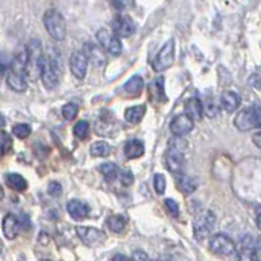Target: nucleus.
Instances as JSON below:
<instances>
[{"instance_id":"nucleus-49","label":"nucleus","mask_w":261,"mask_h":261,"mask_svg":"<svg viewBox=\"0 0 261 261\" xmlns=\"http://www.w3.org/2000/svg\"><path fill=\"white\" fill-rule=\"evenodd\" d=\"M0 255H2V245H0Z\"/></svg>"},{"instance_id":"nucleus-39","label":"nucleus","mask_w":261,"mask_h":261,"mask_svg":"<svg viewBox=\"0 0 261 261\" xmlns=\"http://www.w3.org/2000/svg\"><path fill=\"white\" fill-rule=\"evenodd\" d=\"M48 193H49L51 196L57 198V196H60V194H62V186H60L59 183L52 181V183H49V186H48Z\"/></svg>"},{"instance_id":"nucleus-16","label":"nucleus","mask_w":261,"mask_h":261,"mask_svg":"<svg viewBox=\"0 0 261 261\" xmlns=\"http://www.w3.org/2000/svg\"><path fill=\"white\" fill-rule=\"evenodd\" d=\"M142 88H144V79L141 75H133L124 85H122V93L129 98H136L141 95Z\"/></svg>"},{"instance_id":"nucleus-40","label":"nucleus","mask_w":261,"mask_h":261,"mask_svg":"<svg viewBox=\"0 0 261 261\" xmlns=\"http://www.w3.org/2000/svg\"><path fill=\"white\" fill-rule=\"evenodd\" d=\"M204 110H206V114L207 116H211V118H214V116H217V110H216V105H214L212 102H209L206 106H204Z\"/></svg>"},{"instance_id":"nucleus-46","label":"nucleus","mask_w":261,"mask_h":261,"mask_svg":"<svg viewBox=\"0 0 261 261\" xmlns=\"http://www.w3.org/2000/svg\"><path fill=\"white\" fill-rule=\"evenodd\" d=\"M4 126H5V118L0 114V127H4Z\"/></svg>"},{"instance_id":"nucleus-18","label":"nucleus","mask_w":261,"mask_h":261,"mask_svg":"<svg viewBox=\"0 0 261 261\" xmlns=\"http://www.w3.org/2000/svg\"><path fill=\"white\" fill-rule=\"evenodd\" d=\"M7 85H9L13 91H17V93H23V91H26L28 83H26L25 74L12 71L9 75H7Z\"/></svg>"},{"instance_id":"nucleus-47","label":"nucleus","mask_w":261,"mask_h":261,"mask_svg":"<svg viewBox=\"0 0 261 261\" xmlns=\"http://www.w3.org/2000/svg\"><path fill=\"white\" fill-rule=\"evenodd\" d=\"M113 259H127V256H122V255H114Z\"/></svg>"},{"instance_id":"nucleus-5","label":"nucleus","mask_w":261,"mask_h":261,"mask_svg":"<svg viewBox=\"0 0 261 261\" xmlns=\"http://www.w3.org/2000/svg\"><path fill=\"white\" fill-rule=\"evenodd\" d=\"M209 248L212 253H216L219 256H230L234 255L237 250L235 242L225 234H216L209 242Z\"/></svg>"},{"instance_id":"nucleus-8","label":"nucleus","mask_w":261,"mask_h":261,"mask_svg":"<svg viewBox=\"0 0 261 261\" xmlns=\"http://www.w3.org/2000/svg\"><path fill=\"white\" fill-rule=\"evenodd\" d=\"M77 234H79L80 240L87 247H98L105 242V232L98 230L95 227H77Z\"/></svg>"},{"instance_id":"nucleus-3","label":"nucleus","mask_w":261,"mask_h":261,"mask_svg":"<svg viewBox=\"0 0 261 261\" xmlns=\"http://www.w3.org/2000/svg\"><path fill=\"white\" fill-rule=\"evenodd\" d=\"M234 126L239 130H242V133H248V130L261 127V111L256 106L240 110L234 119Z\"/></svg>"},{"instance_id":"nucleus-30","label":"nucleus","mask_w":261,"mask_h":261,"mask_svg":"<svg viewBox=\"0 0 261 261\" xmlns=\"http://www.w3.org/2000/svg\"><path fill=\"white\" fill-rule=\"evenodd\" d=\"M106 51H108L110 54H113V56H119V54H121L122 44H121V41H119V36H116V35H113V36H111V40H110L108 46H106Z\"/></svg>"},{"instance_id":"nucleus-6","label":"nucleus","mask_w":261,"mask_h":261,"mask_svg":"<svg viewBox=\"0 0 261 261\" xmlns=\"http://www.w3.org/2000/svg\"><path fill=\"white\" fill-rule=\"evenodd\" d=\"M26 51H28V66H26V71L35 75V74H40L41 72V66H43V48H41V43L40 40H31L26 46Z\"/></svg>"},{"instance_id":"nucleus-34","label":"nucleus","mask_w":261,"mask_h":261,"mask_svg":"<svg viewBox=\"0 0 261 261\" xmlns=\"http://www.w3.org/2000/svg\"><path fill=\"white\" fill-rule=\"evenodd\" d=\"M153 188H155V191L158 194H164L165 193V188H167V180L164 175L157 173L155 176H153Z\"/></svg>"},{"instance_id":"nucleus-11","label":"nucleus","mask_w":261,"mask_h":261,"mask_svg":"<svg viewBox=\"0 0 261 261\" xmlns=\"http://www.w3.org/2000/svg\"><path fill=\"white\" fill-rule=\"evenodd\" d=\"M194 127V121L191 119L188 114H178V116H175L173 121L170 122V130L173 136H181L185 137L186 134H189L191 130Z\"/></svg>"},{"instance_id":"nucleus-17","label":"nucleus","mask_w":261,"mask_h":261,"mask_svg":"<svg viewBox=\"0 0 261 261\" xmlns=\"http://www.w3.org/2000/svg\"><path fill=\"white\" fill-rule=\"evenodd\" d=\"M2 230H4V235L7 237L9 240L17 239V235L20 232V222L18 219L13 216V214H7L2 220Z\"/></svg>"},{"instance_id":"nucleus-12","label":"nucleus","mask_w":261,"mask_h":261,"mask_svg":"<svg viewBox=\"0 0 261 261\" xmlns=\"http://www.w3.org/2000/svg\"><path fill=\"white\" fill-rule=\"evenodd\" d=\"M87 67H88V59L83 51H77L71 56V71L75 79H85L87 75Z\"/></svg>"},{"instance_id":"nucleus-29","label":"nucleus","mask_w":261,"mask_h":261,"mask_svg":"<svg viewBox=\"0 0 261 261\" xmlns=\"http://www.w3.org/2000/svg\"><path fill=\"white\" fill-rule=\"evenodd\" d=\"M110 152H111V147H110L108 142L98 141V142H93L90 145V153L93 157H106Z\"/></svg>"},{"instance_id":"nucleus-45","label":"nucleus","mask_w":261,"mask_h":261,"mask_svg":"<svg viewBox=\"0 0 261 261\" xmlns=\"http://www.w3.org/2000/svg\"><path fill=\"white\" fill-rule=\"evenodd\" d=\"M7 71V66L4 62H0V74H4Z\"/></svg>"},{"instance_id":"nucleus-33","label":"nucleus","mask_w":261,"mask_h":261,"mask_svg":"<svg viewBox=\"0 0 261 261\" xmlns=\"http://www.w3.org/2000/svg\"><path fill=\"white\" fill-rule=\"evenodd\" d=\"M111 36H113V33L110 31V29L102 28V29H100V31L96 33L98 44L102 46V48H105V49H106V46H108V43H110V40H111Z\"/></svg>"},{"instance_id":"nucleus-43","label":"nucleus","mask_w":261,"mask_h":261,"mask_svg":"<svg viewBox=\"0 0 261 261\" xmlns=\"http://www.w3.org/2000/svg\"><path fill=\"white\" fill-rule=\"evenodd\" d=\"M133 258H134V259H149V256L145 255L144 251H134V253H133Z\"/></svg>"},{"instance_id":"nucleus-24","label":"nucleus","mask_w":261,"mask_h":261,"mask_svg":"<svg viewBox=\"0 0 261 261\" xmlns=\"http://www.w3.org/2000/svg\"><path fill=\"white\" fill-rule=\"evenodd\" d=\"M5 180H7V185H9L12 189L18 191V193H23V191H26V188H28V181L23 178L21 175H18V173L7 175Z\"/></svg>"},{"instance_id":"nucleus-37","label":"nucleus","mask_w":261,"mask_h":261,"mask_svg":"<svg viewBox=\"0 0 261 261\" xmlns=\"http://www.w3.org/2000/svg\"><path fill=\"white\" fill-rule=\"evenodd\" d=\"M165 207H167V211L170 212V216L178 217V214H180V206L176 204V201H173V199H165Z\"/></svg>"},{"instance_id":"nucleus-20","label":"nucleus","mask_w":261,"mask_h":261,"mask_svg":"<svg viewBox=\"0 0 261 261\" xmlns=\"http://www.w3.org/2000/svg\"><path fill=\"white\" fill-rule=\"evenodd\" d=\"M145 147H144V142L139 139H130L124 144V155L127 158H139L144 155Z\"/></svg>"},{"instance_id":"nucleus-32","label":"nucleus","mask_w":261,"mask_h":261,"mask_svg":"<svg viewBox=\"0 0 261 261\" xmlns=\"http://www.w3.org/2000/svg\"><path fill=\"white\" fill-rule=\"evenodd\" d=\"M12 133L18 137V139H26V137L31 134V127L28 124H15Z\"/></svg>"},{"instance_id":"nucleus-14","label":"nucleus","mask_w":261,"mask_h":261,"mask_svg":"<svg viewBox=\"0 0 261 261\" xmlns=\"http://www.w3.org/2000/svg\"><path fill=\"white\" fill-rule=\"evenodd\" d=\"M240 105H242V98L239 93H235V91H232V90L222 91V95H220L222 110H225L227 113H235L240 108Z\"/></svg>"},{"instance_id":"nucleus-38","label":"nucleus","mask_w":261,"mask_h":261,"mask_svg":"<svg viewBox=\"0 0 261 261\" xmlns=\"http://www.w3.org/2000/svg\"><path fill=\"white\" fill-rule=\"evenodd\" d=\"M119 178H121V183L124 186H130L134 183V175H133V172H129V170L119 172Z\"/></svg>"},{"instance_id":"nucleus-36","label":"nucleus","mask_w":261,"mask_h":261,"mask_svg":"<svg viewBox=\"0 0 261 261\" xmlns=\"http://www.w3.org/2000/svg\"><path fill=\"white\" fill-rule=\"evenodd\" d=\"M186 141L183 139L181 136H175L173 139L168 142V147H173V149H176V150H181V152H185L186 150Z\"/></svg>"},{"instance_id":"nucleus-26","label":"nucleus","mask_w":261,"mask_h":261,"mask_svg":"<svg viewBox=\"0 0 261 261\" xmlns=\"http://www.w3.org/2000/svg\"><path fill=\"white\" fill-rule=\"evenodd\" d=\"M150 96L152 100H157V102H164L165 100V91H164V79H157L150 83Z\"/></svg>"},{"instance_id":"nucleus-10","label":"nucleus","mask_w":261,"mask_h":261,"mask_svg":"<svg viewBox=\"0 0 261 261\" xmlns=\"http://www.w3.org/2000/svg\"><path fill=\"white\" fill-rule=\"evenodd\" d=\"M165 165L167 168L175 175H180L185 170V157L181 150H176L173 147H168L165 153Z\"/></svg>"},{"instance_id":"nucleus-15","label":"nucleus","mask_w":261,"mask_h":261,"mask_svg":"<svg viewBox=\"0 0 261 261\" xmlns=\"http://www.w3.org/2000/svg\"><path fill=\"white\" fill-rule=\"evenodd\" d=\"M67 212L74 220H83L88 217L90 207L80 199H72V201L67 203Z\"/></svg>"},{"instance_id":"nucleus-7","label":"nucleus","mask_w":261,"mask_h":261,"mask_svg":"<svg viewBox=\"0 0 261 261\" xmlns=\"http://www.w3.org/2000/svg\"><path fill=\"white\" fill-rule=\"evenodd\" d=\"M173 60H175V40H168L162 46V49L158 51L155 60H153V69L157 72H164L173 64Z\"/></svg>"},{"instance_id":"nucleus-13","label":"nucleus","mask_w":261,"mask_h":261,"mask_svg":"<svg viewBox=\"0 0 261 261\" xmlns=\"http://www.w3.org/2000/svg\"><path fill=\"white\" fill-rule=\"evenodd\" d=\"M83 52L88 59V62H91L95 67L98 69H103L106 64V56H105V51L100 44H93V43H87L85 48H83Z\"/></svg>"},{"instance_id":"nucleus-1","label":"nucleus","mask_w":261,"mask_h":261,"mask_svg":"<svg viewBox=\"0 0 261 261\" xmlns=\"http://www.w3.org/2000/svg\"><path fill=\"white\" fill-rule=\"evenodd\" d=\"M41 80L48 90H54L60 82V57L57 49H49V54L43 59L41 66Z\"/></svg>"},{"instance_id":"nucleus-4","label":"nucleus","mask_w":261,"mask_h":261,"mask_svg":"<svg viewBox=\"0 0 261 261\" xmlns=\"http://www.w3.org/2000/svg\"><path fill=\"white\" fill-rule=\"evenodd\" d=\"M216 227V216L212 211H204L194 219L193 224V232L196 240H204L206 237H209L211 232Z\"/></svg>"},{"instance_id":"nucleus-23","label":"nucleus","mask_w":261,"mask_h":261,"mask_svg":"<svg viewBox=\"0 0 261 261\" xmlns=\"http://www.w3.org/2000/svg\"><path fill=\"white\" fill-rule=\"evenodd\" d=\"M26 66H28V51H26V48H23L21 51H18L17 54H15V57L12 60V71L25 74Z\"/></svg>"},{"instance_id":"nucleus-44","label":"nucleus","mask_w":261,"mask_h":261,"mask_svg":"<svg viewBox=\"0 0 261 261\" xmlns=\"http://www.w3.org/2000/svg\"><path fill=\"white\" fill-rule=\"evenodd\" d=\"M256 225H258V229L261 230V212L256 216Z\"/></svg>"},{"instance_id":"nucleus-25","label":"nucleus","mask_w":261,"mask_h":261,"mask_svg":"<svg viewBox=\"0 0 261 261\" xmlns=\"http://www.w3.org/2000/svg\"><path fill=\"white\" fill-rule=\"evenodd\" d=\"M106 224H108V227H110L111 232H114V234H121V232H124V229H126V225H127V219H126L124 216H111V217L108 219V222H106Z\"/></svg>"},{"instance_id":"nucleus-48","label":"nucleus","mask_w":261,"mask_h":261,"mask_svg":"<svg viewBox=\"0 0 261 261\" xmlns=\"http://www.w3.org/2000/svg\"><path fill=\"white\" fill-rule=\"evenodd\" d=\"M0 199H4V188L0 186Z\"/></svg>"},{"instance_id":"nucleus-41","label":"nucleus","mask_w":261,"mask_h":261,"mask_svg":"<svg viewBox=\"0 0 261 261\" xmlns=\"http://www.w3.org/2000/svg\"><path fill=\"white\" fill-rule=\"evenodd\" d=\"M113 5L116 7L118 10H124V9H127L129 0H113Z\"/></svg>"},{"instance_id":"nucleus-2","label":"nucleus","mask_w":261,"mask_h":261,"mask_svg":"<svg viewBox=\"0 0 261 261\" xmlns=\"http://www.w3.org/2000/svg\"><path fill=\"white\" fill-rule=\"evenodd\" d=\"M44 28L46 31L49 33V36L54 41H64L66 40V33H67V26H66V20L62 17V13L57 12L56 9H51L44 13Z\"/></svg>"},{"instance_id":"nucleus-28","label":"nucleus","mask_w":261,"mask_h":261,"mask_svg":"<svg viewBox=\"0 0 261 261\" xmlns=\"http://www.w3.org/2000/svg\"><path fill=\"white\" fill-rule=\"evenodd\" d=\"M95 130L100 136H111L113 137L116 134V127H114L113 122H106L105 119H98L95 122Z\"/></svg>"},{"instance_id":"nucleus-19","label":"nucleus","mask_w":261,"mask_h":261,"mask_svg":"<svg viewBox=\"0 0 261 261\" xmlns=\"http://www.w3.org/2000/svg\"><path fill=\"white\" fill-rule=\"evenodd\" d=\"M185 113L193 121H199V119L203 118V114H204V105H203V102L199 98H196V96L186 100V103H185Z\"/></svg>"},{"instance_id":"nucleus-35","label":"nucleus","mask_w":261,"mask_h":261,"mask_svg":"<svg viewBox=\"0 0 261 261\" xmlns=\"http://www.w3.org/2000/svg\"><path fill=\"white\" fill-rule=\"evenodd\" d=\"M79 113V106L75 103H67L66 106H62V116L66 119H74Z\"/></svg>"},{"instance_id":"nucleus-22","label":"nucleus","mask_w":261,"mask_h":261,"mask_svg":"<svg viewBox=\"0 0 261 261\" xmlns=\"http://www.w3.org/2000/svg\"><path fill=\"white\" fill-rule=\"evenodd\" d=\"M145 114V106L144 105H136V106H130V108L126 110L124 113V118L126 121L129 122V124H139V122L142 121Z\"/></svg>"},{"instance_id":"nucleus-21","label":"nucleus","mask_w":261,"mask_h":261,"mask_svg":"<svg viewBox=\"0 0 261 261\" xmlns=\"http://www.w3.org/2000/svg\"><path fill=\"white\" fill-rule=\"evenodd\" d=\"M176 186L185 194H191L194 193L198 189V180L196 178H191V176L185 175V173H180L178 180H176Z\"/></svg>"},{"instance_id":"nucleus-9","label":"nucleus","mask_w":261,"mask_h":261,"mask_svg":"<svg viewBox=\"0 0 261 261\" xmlns=\"http://www.w3.org/2000/svg\"><path fill=\"white\" fill-rule=\"evenodd\" d=\"M113 31L119 38H129L136 31V23L127 15H118L113 20Z\"/></svg>"},{"instance_id":"nucleus-31","label":"nucleus","mask_w":261,"mask_h":261,"mask_svg":"<svg viewBox=\"0 0 261 261\" xmlns=\"http://www.w3.org/2000/svg\"><path fill=\"white\" fill-rule=\"evenodd\" d=\"M88 130H90V126L87 121H79L74 127V134L79 137V139H85L88 136Z\"/></svg>"},{"instance_id":"nucleus-42","label":"nucleus","mask_w":261,"mask_h":261,"mask_svg":"<svg viewBox=\"0 0 261 261\" xmlns=\"http://www.w3.org/2000/svg\"><path fill=\"white\" fill-rule=\"evenodd\" d=\"M251 139H253V144H255L258 149H261V130H258V133L253 134Z\"/></svg>"},{"instance_id":"nucleus-27","label":"nucleus","mask_w":261,"mask_h":261,"mask_svg":"<svg viewBox=\"0 0 261 261\" xmlns=\"http://www.w3.org/2000/svg\"><path fill=\"white\" fill-rule=\"evenodd\" d=\"M100 172H102L106 181H114L119 176V167L116 164H103L100 167Z\"/></svg>"}]
</instances>
